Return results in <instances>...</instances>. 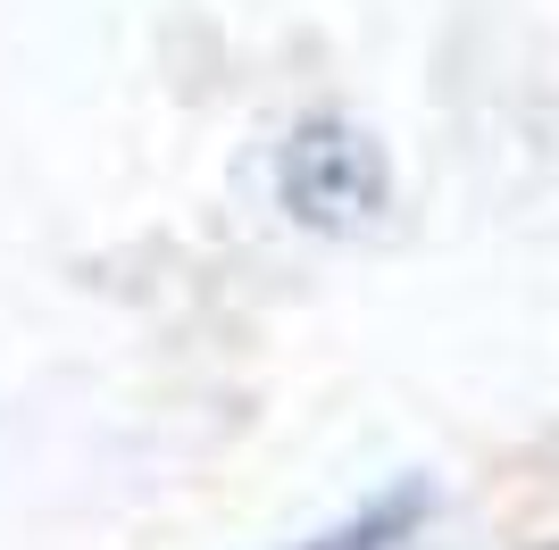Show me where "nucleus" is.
<instances>
[{"label":"nucleus","instance_id":"f257e3e1","mask_svg":"<svg viewBox=\"0 0 559 550\" xmlns=\"http://www.w3.org/2000/svg\"><path fill=\"white\" fill-rule=\"evenodd\" d=\"M284 208L301 226H359L384 208V159L368 134H350L343 117H309L284 142Z\"/></svg>","mask_w":559,"mask_h":550},{"label":"nucleus","instance_id":"f03ea898","mask_svg":"<svg viewBox=\"0 0 559 550\" xmlns=\"http://www.w3.org/2000/svg\"><path fill=\"white\" fill-rule=\"evenodd\" d=\"M409 517H418V501H384V509H368L359 526H334V534H318V542H301V550H393V534H409Z\"/></svg>","mask_w":559,"mask_h":550}]
</instances>
